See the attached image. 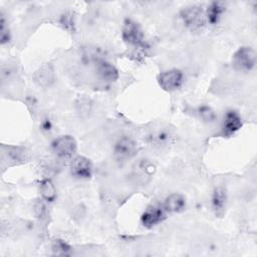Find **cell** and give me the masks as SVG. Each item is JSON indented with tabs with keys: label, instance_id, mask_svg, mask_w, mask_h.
<instances>
[{
	"label": "cell",
	"instance_id": "obj_1",
	"mask_svg": "<svg viewBox=\"0 0 257 257\" xmlns=\"http://www.w3.org/2000/svg\"><path fill=\"white\" fill-rule=\"evenodd\" d=\"M256 64V52L250 46H242L235 51L232 57V65L236 70L248 72Z\"/></svg>",
	"mask_w": 257,
	"mask_h": 257
},
{
	"label": "cell",
	"instance_id": "obj_2",
	"mask_svg": "<svg viewBox=\"0 0 257 257\" xmlns=\"http://www.w3.org/2000/svg\"><path fill=\"white\" fill-rule=\"evenodd\" d=\"M181 17L184 23L192 30H199L206 24V14L201 6L192 5L181 11Z\"/></svg>",
	"mask_w": 257,
	"mask_h": 257
},
{
	"label": "cell",
	"instance_id": "obj_3",
	"mask_svg": "<svg viewBox=\"0 0 257 257\" xmlns=\"http://www.w3.org/2000/svg\"><path fill=\"white\" fill-rule=\"evenodd\" d=\"M53 154L60 159H71L77 150V144L73 137L65 135L55 139L51 144Z\"/></svg>",
	"mask_w": 257,
	"mask_h": 257
},
{
	"label": "cell",
	"instance_id": "obj_4",
	"mask_svg": "<svg viewBox=\"0 0 257 257\" xmlns=\"http://www.w3.org/2000/svg\"><path fill=\"white\" fill-rule=\"evenodd\" d=\"M122 40L130 45L141 46L144 43V31L141 25L133 19H125L121 30Z\"/></svg>",
	"mask_w": 257,
	"mask_h": 257
},
{
	"label": "cell",
	"instance_id": "obj_5",
	"mask_svg": "<svg viewBox=\"0 0 257 257\" xmlns=\"http://www.w3.org/2000/svg\"><path fill=\"white\" fill-rule=\"evenodd\" d=\"M167 211L163 204L154 203L147 207L141 216V223L146 228H153L161 224L167 217Z\"/></svg>",
	"mask_w": 257,
	"mask_h": 257
},
{
	"label": "cell",
	"instance_id": "obj_6",
	"mask_svg": "<svg viewBox=\"0 0 257 257\" xmlns=\"http://www.w3.org/2000/svg\"><path fill=\"white\" fill-rule=\"evenodd\" d=\"M184 81V73L182 70L173 68L163 71L158 75V83L162 89L168 92L175 91L181 87Z\"/></svg>",
	"mask_w": 257,
	"mask_h": 257
},
{
	"label": "cell",
	"instance_id": "obj_7",
	"mask_svg": "<svg viewBox=\"0 0 257 257\" xmlns=\"http://www.w3.org/2000/svg\"><path fill=\"white\" fill-rule=\"evenodd\" d=\"M156 172L155 165L149 160H140L135 164L132 171V179L137 185L148 184Z\"/></svg>",
	"mask_w": 257,
	"mask_h": 257
},
{
	"label": "cell",
	"instance_id": "obj_8",
	"mask_svg": "<svg viewBox=\"0 0 257 257\" xmlns=\"http://www.w3.org/2000/svg\"><path fill=\"white\" fill-rule=\"evenodd\" d=\"M138 153V146L135 141L123 137L119 139L113 148V155L116 161L126 162L133 159Z\"/></svg>",
	"mask_w": 257,
	"mask_h": 257
},
{
	"label": "cell",
	"instance_id": "obj_9",
	"mask_svg": "<svg viewBox=\"0 0 257 257\" xmlns=\"http://www.w3.org/2000/svg\"><path fill=\"white\" fill-rule=\"evenodd\" d=\"M69 168L70 174L78 180H87L92 176V164L83 156H76L72 158Z\"/></svg>",
	"mask_w": 257,
	"mask_h": 257
},
{
	"label": "cell",
	"instance_id": "obj_10",
	"mask_svg": "<svg viewBox=\"0 0 257 257\" xmlns=\"http://www.w3.org/2000/svg\"><path fill=\"white\" fill-rule=\"evenodd\" d=\"M242 126V120L239 113L235 110H228L223 118L222 132L226 137L234 135Z\"/></svg>",
	"mask_w": 257,
	"mask_h": 257
},
{
	"label": "cell",
	"instance_id": "obj_11",
	"mask_svg": "<svg viewBox=\"0 0 257 257\" xmlns=\"http://www.w3.org/2000/svg\"><path fill=\"white\" fill-rule=\"evenodd\" d=\"M96 71L98 76L105 82H114L119 76L117 68L106 60H99L97 62Z\"/></svg>",
	"mask_w": 257,
	"mask_h": 257
},
{
	"label": "cell",
	"instance_id": "obj_12",
	"mask_svg": "<svg viewBox=\"0 0 257 257\" xmlns=\"http://www.w3.org/2000/svg\"><path fill=\"white\" fill-rule=\"evenodd\" d=\"M163 206L167 213H180L186 208V199L182 194L173 193L165 199Z\"/></svg>",
	"mask_w": 257,
	"mask_h": 257
},
{
	"label": "cell",
	"instance_id": "obj_13",
	"mask_svg": "<svg viewBox=\"0 0 257 257\" xmlns=\"http://www.w3.org/2000/svg\"><path fill=\"white\" fill-rule=\"evenodd\" d=\"M33 77H34V81L38 85L42 87L50 86L55 79L54 69L50 64H45L34 73Z\"/></svg>",
	"mask_w": 257,
	"mask_h": 257
},
{
	"label": "cell",
	"instance_id": "obj_14",
	"mask_svg": "<svg viewBox=\"0 0 257 257\" xmlns=\"http://www.w3.org/2000/svg\"><path fill=\"white\" fill-rule=\"evenodd\" d=\"M227 202V193L223 187H217L212 196V207L216 215H223Z\"/></svg>",
	"mask_w": 257,
	"mask_h": 257
},
{
	"label": "cell",
	"instance_id": "obj_15",
	"mask_svg": "<svg viewBox=\"0 0 257 257\" xmlns=\"http://www.w3.org/2000/svg\"><path fill=\"white\" fill-rule=\"evenodd\" d=\"M225 4L220 1H214L212 2L205 11L206 14V20L210 24H216L220 20L222 14L225 12Z\"/></svg>",
	"mask_w": 257,
	"mask_h": 257
},
{
	"label": "cell",
	"instance_id": "obj_16",
	"mask_svg": "<svg viewBox=\"0 0 257 257\" xmlns=\"http://www.w3.org/2000/svg\"><path fill=\"white\" fill-rule=\"evenodd\" d=\"M40 193L42 198L47 202H53L56 198V189L49 179H45L40 183Z\"/></svg>",
	"mask_w": 257,
	"mask_h": 257
},
{
	"label": "cell",
	"instance_id": "obj_17",
	"mask_svg": "<svg viewBox=\"0 0 257 257\" xmlns=\"http://www.w3.org/2000/svg\"><path fill=\"white\" fill-rule=\"evenodd\" d=\"M6 155L13 162H23L26 159L25 150L19 147H8Z\"/></svg>",
	"mask_w": 257,
	"mask_h": 257
},
{
	"label": "cell",
	"instance_id": "obj_18",
	"mask_svg": "<svg viewBox=\"0 0 257 257\" xmlns=\"http://www.w3.org/2000/svg\"><path fill=\"white\" fill-rule=\"evenodd\" d=\"M51 248H52L53 254L55 255H67L71 250V247L65 241L60 239L54 240Z\"/></svg>",
	"mask_w": 257,
	"mask_h": 257
},
{
	"label": "cell",
	"instance_id": "obj_19",
	"mask_svg": "<svg viewBox=\"0 0 257 257\" xmlns=\"http://www.w3.org/2000/svg\"><path fill=\"white\" fill-rule=\"evenodd\" d=\"M198 113L200 117L206 121V122H213L216 119V113L215 111L208 105H202L198 109Z\"/></svg>",
	"mask_w": 257,
	"mask_h": 257
},
{
	"label": "cell",
	"instance_id": "obj_20",
	"mask_svg": "<svg viewBox=\"0 0 257 257\" xmlns=\"http://www.w3.org/2000/svg\"><path fill=\"white\" fill-rule=\"evenodd\" d=\"M10 40V32L8 29V24L7 21L4 17V15H1V19H0V41L1 44H5L8 43Z\"/></svg>",
	"mask_w": 257,
	"mask_h": 257
}]
</instances>
